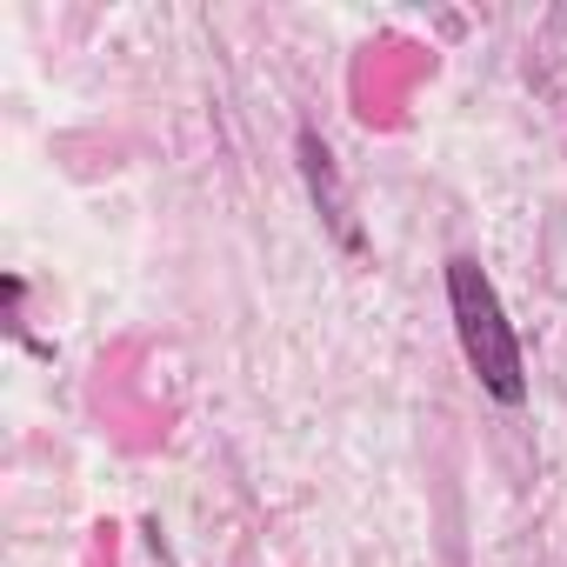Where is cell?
<instances>
[{"mask_svg":"<svg viewBox=\"0 0 567 567\" xmlns=\"http://www.w3.org/2000/svg\"><path fill=\"white\" fill-rule=\"evenodd\" d=\"M447 288H454V321H461V341H467V361L481 368V381L501 394V401H520V354H514V334L501 321V301L481 280V267L454 260L447 267Z\"/></svg>","mask_w":567,"mask_h":567,"instance_id":"1","label":"cell"}]
</instances>
